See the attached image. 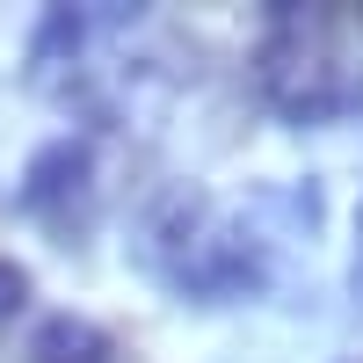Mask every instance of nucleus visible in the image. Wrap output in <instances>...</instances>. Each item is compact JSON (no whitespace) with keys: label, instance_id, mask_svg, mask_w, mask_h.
Returning <instances> with one entry per match:
<instances>
[{"label":"nucleus","instance_id":"1","mask_svg":"<svg viewBox=\"0 0 363 363\" xmlns=\"http://www.w3.org/2000/svg\"><path fill=\"white\" fill-rule=\"evenodd\" d=\"M320 233V182H269V189L218 203L196 182H174L138 218V262L182 306H247L277 277L284 240Z\"/></svg>","mask_w":363,"mask_h":363},{"label":"nucleus","instance_id":"2","mask_svg":"<svg viewBox=\"0 0 363 363\" xmlns=\"http://www.w3.org/2000/svg\"><path fill=\"white\" fill-rule=\"evenodd\" d=\"M255 102L291 131H327L363 116V22L349 8L277 0L247 51Z\"/></svg>","mask_w":363,"mask_h":363},{"label":"nucleus","instance_id":"3","mask_svg":"<svg viewBox=\"0 0 363 363\" xmlns=\"http://www.w3.org/2000/svg\"><path fill=\"white\" fill-rule=\"evenodd\" d=\"M95 203H102V160H95V138L87 131H58L44 138L37 153L22 160V182H15V211L29 225H44L51 240H73L95 225Z\"/></svg>","mask_w":363,"mask_h":363},{"label":"nucleus","instance_id":"4","mask_svg":"<svg viewBox=\"0 0 363 363\" xmlns=\"http://www.w3.org/2000/svg\"><path fill=\"white\" fill-rule=\"evenodd\" d=\"M29 363H116V342L87 313H44L29 335Z\"/></svg>","mask_w":363,"mask_h":363},{"label":"nucleus","instance_id":"5","mask_svg":"<svg viewBox=\"0 0 363 363\" xmlns=\"http://www.w3.org/2000/svg\"><path fill=\"white\" fill-rule=\"evenodd\" d=\"M29 291H37V284H29V269H22L15 255H0V327L29 313Z\"/></svg>","mask_w":363,"mask_h":363},{"label":"nucleus","instance_id":"6","mask_svg":"<svg viewBox=\"0 0 363 363\" xmlns=\"http://www.w3.org/2000/svg\"><path fill=\"white\" fill-rule=\"evenodd\" d=\"M349 298L363 313V196H356V218H349Z\"/></svg>","mask_w":363,"mask_h":363},{"label":"nucleus","instance_id":"7","mask_svg":"<svg viewBox=\"0 0 363 363\" xmlns=\"http://www.w3.org/2000/svg\"><path fill=\"white\" fill-rule=\"evenodd\" d=\"M356 22H363V8H356Z\"/></svg>","mask_w":363,"mask_h":363}]
</instances>
